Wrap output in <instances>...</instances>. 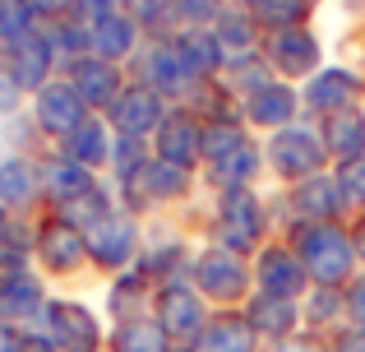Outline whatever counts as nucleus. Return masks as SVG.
I'll use <instances>...</instances> for the list:
<instances>
[{
    "label": "nucleus",
    "mask_w": 365,
    "mask_h": 352,
    "mask_svg": "<svg viewBox=\"0 0 365 352\" xmlns=\"http://www.w3.org/2000/svg\"><path fill=\"white\" fill-rule=\"evenodd\" d=\"M88 255H93V269L102 273H125L134 269V260H139L143 251V227H139V213H130V208H116V213H107L98 227H88Z\"/></svg>",
    "instance_id": "nucleus-9"
},
{
    "label": "nucleus",
    "mask_w": 365,
    "mask_h": 352,
    "mask_svg": "<svg viewBox=\"0 0 365 352\" xmlns=\"http://www.w3.org/2000/svg\"><path fill=\"white\" fill-rule=\"evenodd\" d=\"M222 5H236V9H250V14H259L268 0H222Z\"/></svg>",
    "instance_id": "nucleus-48"
},
{
    "label": "nucleus",
    "mask_w": 365,
    "mask_h": 352,
    "mask_svg": "<svg viewBox=\"0 0 365 352\" xmlns=\"http://www.w3.org/2000/svg\"><path fill=\"white\" fill-rule=\"evenodd\" d=\"M130 79L158 89L171 107H180V102H185V93H190V84H195L185 74V65H180L176 46H171L167 37H143L139 56H134V74H130Z\"/></svg>",
    "instance_id": "nucleus-17"
},
{
    "label": "nucleus",
    "mask_w": 365,
    "mask_h": 352,
    "mask_svg": "<svg viewBox=\"0 0 365 352\" xmlns=\"http://www.w3.org/2000/svg\"><path fill=\"white\" fill-rule=\"evenodd\" d=\"M153 306H158V283L143 278L139 269H125V273L111 278V288H107L111 325H139V320H153Z\"/></svg>",
    "instance_id": "nucleus-24"
},
{
    "label": "nucleus",
    "mask_w": 365,
    "mask_h": 352,
    "mask_svg": "<svg viewBox=\"0 0 365 352\" xmlns=\"http://www.w3.org/2000/svg\"><path fill=\"white\" fill-rule=\"evenodd\" d=\"M143 24L130 14V9H120V14H107V19H93L88 24V42H93V56H102V61H134L143 46Z\"/></svg>",
    "instance_id": "nucleus-26"
},
{
    "label": "nucleus",
    "mask_w": 365,
    "mask_h": 352,
    "mask_svg": "<svg viewBox=\"0 0 365 352\" xmlns=\"http://www.w3.org/2000/svg\"><path fill=\"white\" fill-rule=\"evenodd\" d=\"M241 121H245V130H282L292 121H301V93H296V84L264 79L255 89H245L241 93Z\"/></svg>",
    "instance_id": "nucleus-19"
},
{
    "label": "nucleus",
    "mask_w": 365,
    "mask_h": 352,
    "mask_svg": "<svg viewBox=\"0 0 365 352\" xmlns=\"http://www.w3.org/2000/svg\"><path fill=\"white\" fill-rule=\"evenodd\" d=\"M9 74L24 93L46 89L51 79H61V51H56L46 24H37L33 33H24L14 46H9Z\"/></svg>",
    "instance_id": "nucleus-20"
},
{
    "label": "nucleus",
    "mask_w": 365,
    "mask_h": 352,
    "mask_svg": "<svg viewBox=\"0 0 365 352\" xmlns=\"http://www.w3.org/2000/svg\"><path fill=\"white\" fill-rule=\"evenodd\" d=\"M111 149H116V130H111V121L107 116H88L61 144V154L74 158L79 167H88V172H102V167H111Z\"/></svg>",
    "instance_id": "nucleus-32"
},
{
    "label": "nucleus",
    "mask_w": 365,
    "mask_h": 352,
    "mask_svg": "<svg viewBox=\"0 0 365 352\" xmlns=\"http://www.w3.org/2000/svg\"><path fill=\"white\" fill-rule=\"evenodd\" d=\"M208 236H213V246H222V251H236V255H245V260H255L268 246V204L259 199V190L255 186L217 190Z\"/></svg>",
    "instance_id": "nucleus-2"
},
{
    "label": "nucleus",
    "mask_w": 365,
    "mask_h": 352,
    "mask_svg": "<svg viewBox=\"0 0 365 352\" xmlns=\"http://www.w3.org/2000/svg\"><path fill=\"white\" fill-rule=\"evenodd\" d=\"M245 320L255 325L259 343H277V338H292L305 329L301 301H277V297H259V292L245 301Z\"/></svg>",
    "instance_id": "nucleus-31"
},
{
    "label": "nucleus",
    "mask_w": 365,
    "mask_h": 352,
    "mask_svg": "<svg viewBox=\"0 0 365 352\" xmlns=\"http://www.w3.org/2000/svg\"><path fill=\"white\" fill-rule=\"evenodd\" d=\"M361 93H365V79L351 74L347 65H324L319 74H310L301 89V111L314 121L333 116V111H347V107H361Z\"/></svg>",
    "instance_id": "nucleus-18"
},
{
    "label": "nucleus",
    "mask_w": 365,
    "mask_h": 352,
    "mask_svg": "<svg viewBox=\"0 0 365 352\" xmlns=\"http://www.w3.org/2000/svg\"><path fill=\"white\" fill-rule=\"evenodd\" d=\"M19 102H24V89L14 84V74H0V116H14L19 111Z\"/></svg>",
    "instance_id": "nucleus-44"
},
{
    "label": "nucleus",
    "mask_w": 365,
    "mask_h": 352,
    "mask_svg": "<svg viewBox=\"0 0 365 352\" xmlns=\"http://www.w3.org/2000/svg\"><path fill=\"white\" fill-rule=\"evenodd\" d=\"M319 9V0H268L264 9H259V24H264V33L268 28H292V24H310V14Z\"/></svg>",
    "instance_id": "nucleus-38"
},
{
    "label": "nucleus",
    "mask_w": 365,
    "mask_h": 352,
    "mask_svg": "<svg viewBox=\"0 0 365 352\" xmlns=\"http://www.w3.org/2000/svg\"><path fill=\"white\" fill-rule=\"evenodd\" d=\"M5 218H9V213H5V208H0V223H5Z\"/></svg>",
    "instance_id": "nucleus-51"
},
{
    "label": "nucleus",
    "mask_w": 365,
    "mask_h": 352,
    "mask_svg": "<svg viewBox=\"0 0 365 352\" xmlns=\"http://www.w3.org/2000/svg\"><path fill=\"white\" fill-rule=\"evenodd\" d=\"M342 301H347V325L351 329H365V269L347 283V288H342Z\"/></svg>",
    "instance_id": "nucleus-43"
},
{
    "label": "nucleus",
    "mask_w": 365,
    "mask_h": 352,
    "mask_svg": "<svg viewBox=\"0 0 365 352\" xmlns=\"http://www.w3.org/2000/svg\"><path fill=\"white\" fill-rule=\"evenodd\" d=\"M37 176H42V204L46 208H65L74 195H83V190L98 181V172L79 167L74 158H65L61 149H51V154L37 158Z\"/></svg>",
    "instance_id": "nucleus-27"
},
{
    "label": "nucleus",
    "mask_w": 365,
    "mask_h": 352,
    "mask_svg": "<svg viewBox=\"0 0 365 352\" xmlns=\"http://www.w3.org/2000/svg\"><path fill=\"white\" fill-rule=\"evenodd\" d=\"M195 186V172L185 167H171L162 158H148L134 176L116 181V199L130 213H148V208H162V204H180Z\"/></svg>",
    "instance_id": "nucleus-5"
},
{
    "label": "nucleus",
    "mask_w": 365,
    "mask_h": 352,
    "mask_svg": "<svg viewBox=\"0 0 365 352\" xmlns=\"http://www.w3.org/2000/svg\"><path fill=\"white\" fill-rule=\"evenodd\" d=\"M333 352H365V329H338L333 334Z\"/></svg>",
    "instance_id": "nucleus-45"
},
{
    "label": "nucleus",
    "mask_w": 365,
    "mask_h": 352,
    "mask_svg": "<svg viewBox=\"0 0 365 352\" xmlns=\"http://www.w3.org/2000/svg\"><path fill=\"white\" fill-rule=\"evenodd\" d=\"M301 316L310 334L333 338L338 329H347V301H342V288H310L301 301Z\"/></svg>",
    "instance_id": "nucleus-34"
},
{
    "label": "nucleus",
    "mask_w": 365,
    "mask_h": 352,
    "mask_svg": "<svg viewBox=\"0 0 365 352\" xmlns=\"http://www.w3.org/2000/svg\"><path fill=\"white\" fill-rule=\"evenodd\" d=\"M28 116H33V130H37V135L51 139V144L61 149L65 139H70L74 130H79L83 121L93 116V111H88V102H83L65 79H51L46 89L33 93V107H28Z\"/></svg>",
    "instance_id": "nucleus-12"
},
{
    "label": "nucleus",
    "mask_w": 365,
    "mask_h": 352,
    "mask_svg": "<svg viewBox=\"0 0 365 352\" xmlns=\"http://www.w3.org/2000/svg\"><path fill=\"white\" fill-rule=\"evenodd\" d=\"M190 246H185V236L180 232H143V251H139V260H134V269L143 273V278H153V283H171V278H185L190 273Z\"/></svg>",
    "instance_id": "nucleus-25"
},
{
    "label": "nucleus",
    "mask_w": 365,
    "mask_h": 352,
    "mask_svg": "<svg viewBox=\"0 0 365 352\" xmlns=\"http://www.w3.org/2000/svg\"><path fill=\"white\" fill-rule=\"evenodd\" d=\"M61 79L88 102L93 116H107L116 107V98L125 93V84H130V70L116 61H102V56H79V61H70L61 70Z\"/></svg>",
    "instance_id": "nucleus-13"
},
{
    "label": "nucleus",
    "mask_w": 365,
    "mask_h": 352,
    "mask_svg": "<svg viewBox=\"0 0 365 352\" xmlns=\"http://www.w3.org/2000/svg\"><path fill=\"white\" fill-rule=\"evenodd\" d=\"M347 9H351V14H361V19H365V0H347Z\"/></svg>",
    "instance_id": "nucleus-49"
},
{
    "label": "nucleus",
    "mask_w": 365,
    "mask_h": 352,
    "mask_svg": "<svg viewBox=\"0 0 365 352\" xmlns=\"http://www.w3.org/2000/svg\"><path fill=\"white\" fill-rule=\"evenodd\" d=\"M287 213H292V223H347L351 204L342 195L338 176L324 172L301 181V186H287Z\"/></svg>",
    "instance_id": "nucleus-21"
},
{
    "label": "nucleus",
    "mask_w": 365,
    "mask_h": 352,
    "mask_svg": "<svg viewBox=\"0 0 365 352\" xmlns=\"http://www.w3.org/2000/svg\"><path fill=\"white\" fill-rule=\"evenodd\" d=\"M0 352H24V329H14V325L0 320Z\"/></svg>",
    "instance_id": "nucleus-46"
},
{
    "label": "nucleus",
    "mask_w": 365,
    "mask_h": 352,
    "mask_svg": "<svg viewBox=\"0 0 365 352\" xmlns=\"http://www.w3.org/2000/svg\"><path fill=\"white\" fill-rule=\"evenodd\" d=\"M33 251H37V269L51 273V278H74L79 269H88V264H93L88 236H83L74 223H65L61 213H51V208L37 218Z\"/></svg>",
    "instance_id": "nucleus-7"
},
{
    "label": "nucleus",
    "mask_w": 365,
    "mask_h": 352,
    "mask_svg": "<svg viewBox=\"0 0 365 352\" xmlns=\"http://www.w3.org/2000/svg\"><path fill=\"white\" fill-rule=\"evenodd\" d=\"M361 218H365V213H361Z\"/></svg>",
    "instance_id": "nucleus-53"
},
{
    "label": "nucleus",
    "mask_w": 365,
    "mask_h": 352,
    "mask_svg": "<svg viewBox=\"0 0 365 352\" xmlns=\"http://www.w3.org/2000/svg\"><path fill=\"white\" fill-rule=\"evenodd\" d=\"M37 199H42L37 158H28V154H5V158H0V208H5L9 218H33Z\"/></svg>",
    "instance_id": "nucleus-23"
},
{
    "label": "nucleus",
    "mask_w": 365,
    "mask_h": 352,
    "mask_svg": "<svg viewBox=\"0 0 365 352\" xmlns=\"http://www.w3.org/2000/svg\"><path fill=\"white\" fill-rule=\"evenodd\" d=\"M185 352H264V343H259L255 325L245 320V311H213L204 334Z\"/></svg>",
    "instance_id": "nucleus-28"
},
{
    "label": "nucleus",
    "mask_w": 365,
    "mask_h": 352,
    "mask_svg": "<svg viewBox=\"0 0 365 352\" xmlns=\"http://www.w3.org/2000/svg\"><path fill=\"white\" fill-rule=\"evenodd\" d=\"M264 352H333V338H324V334H310V329H301V334H292V338H277V343H264Z\"/></svg>",
    "instance_id": "nucleus-42"
},
{
    "label": "nucleus",
    "mask_w": 365,
    "mask_h": 352,
    "mask_svg": "<svg viewBox=\"0 0 365 352\" xmlns=\"http://www.w3.org/2000/svg\"><path fill=\"white\" fill-rule=\"evenodd\" d=\"M351 241H356V260H361V269H365V218L356 213V223H351Z\"/></svg>",
    "instance_id": "nucleus-47"
},
{
    "label": "nucleus",
    "mask_w": 365,
    "mask_h": 352,
    "mask_svg": "<svg viewBox=\"0 0 365 352\" xmlns=\"http://www.w3.org/2000/svg\"><path fill=\"white\" fill-rule=\"evenodd\" d=\"M167 111H171V102L162 98L158 89L130 79L125 93L116 98V107L107 111V121H111V130H116V139H139V144H148V139L158 135V126L167 121Z\"/></svg>",
    "instance_id": "nucleus-14"
},
{
    "label": "nucleus",
    "mask_w": 365,
    "mask_h": 352,
    "mask_svg": "<svg viewBox=\"0 0 365 352\" xmlns=\"http://www.w3.org/2000/svg\"><path fill=\"white\" fill-rule=\"evenodd\" d=\"M153 320L167 329V338L176 348H190L199 334H204V325L213 320V306L199 297V288L190 283V273H185V278L158 283V306H153Z\"/></svg>",
    "instance_id": "nucleus-6"
},
{
    "label": "nucleus",
    "mask_w": 365,
    "mask_h": 352,
    "mask_svg": "<svg viewBox=\"0 0 365 352\" xmlns=\"http://www.w3.org/2000/svg\"><path fill=\"white\" fill-rule=\"evenodd\" d=\"M46 288L37 278V269L24 273H0V320L14 329H37L46 316Z\"/></svg>",
    "instance_id": "nucleus-22"
},
{
    "label": "nucleus",
    "mask_w": 365,
    "mask_h": 352,
    "mask_svg": "<svg viewBox=\"0 0 365 352\" xmlns=\"http://www.w3.org/2000/svg\"><path fill=\"white\" fill-rule=\"evenodd\" d=\"M107 352H176V343L167 338L158 320H139V325H111Z\"/></svg>",
    "instance_id": "nucleus-36"
},
{
    "label": "nucleus",
    "mask_w": 365,
    "mask_h": 352,
    "mask_svg": "<svg viewBox=\"0 0 365 352\" xmlns=\"http://www.w3.org/2000/svg\"><path fill=\"white\" fill-rule=\"evenodd\" d=\"M37 329H42L61 352H107V329H102V320L93 316L83 301L51 297Z\"/></svg>",
    "instance_id": "nucleus-10"
},
{
    "label": "nucleus",
    "mask_w": 365,
    "mask_h": 352,
    "mask_svg": "<svg viewBox=\"0 0 365 352\" xmlns=\"http://www.w3.org/2000/svg\"><path fill=\"white\" fill-rule=\"evenodd\" d=\"M319 37H314L310 24H292V28H268L264 33V65L273 79L296 84V79H310V74L324 70L319 61Z\"/></svg>",
    "instance_id": "nucleus-8"
},
{
    "label": "nucleus",
    "mask_w": 365,
    "mask_h": 352,
    "mask_svg": "<svg viewBox=\"0 0 365 352\" xmlns=\"http://www.w3.org/2000/svg\"><path fill=\"white\" fill-rule=\"evenodd\" d=\"M338 186H342V195H347V204L356 208V213H365V158L361 163H347V167H338Z\"/></svg>",
    "instance_id": "nucleus-41"
},
{
    "label": "nucleus",
    "mask_w": 365,
    "mask_h": 352,
    "mask_svg": "<svg viewBox=\"0 0 365 352\" xmlns=\"http://www.w3.org/2000/svg\"><path fill=\"white\" fill-rule=\"evenodd\" d=\"M171 46H176L180 65H185L190 79H222L227 74V61H222V46H217L213 28H180V33L167 37Z\"/></svg>",
    "instance_id": "nucleus-29"
},
{
    "label": "nucleus",
    "mask_w": 365,
    "mask_h": 352,
    "mask_svg": "<svg viewBox=\"0 0 365 352\" xmlns=\"http://www.w3.org/2000/svg\"><path fill=\"white\" fill-rule=\"evenodd\" d=\"M120 9H130V0H65V19H83V24L120 14Z\"/></svg>",
    "instance_id": "nucleus-40"
},
{
    "label": "nucleus",
    "mask_w": 365,
    "mask_h": 352,
    "mask_svg": "<svg viewBox=\"0 0 365 352\" xmlns=\"http://www.w3.org/2000/svg\"><path fill=\"white\" fill-rule=\"evenodd\" d=\"M148 144H139V139H116V149H111V186L125 176H134L143 163H148Z\"/></svg>",
    "instance_id": "nucleus-39"
},
{
    "label": "nucleus",
    "mask_w": 365,
    "mask_h": 352,
    "mask_svg": "<svg viewBox=\"0 0 365 352\" xmlns=\"http://www.w3.org/2000/svg\"><path fill=\"white\" fill-rule=\"evenodd\" d=\"M190 283L199 288V297L213 311H245V301L255 297L250 260L236 255V251H222V246H213V241L190 260Z\"/></svg>",
    "instance_id": "nucleus-3"
},
{
    "label": "nucleus",
    "mask_w": 365,
    "mask_h": 352,
    "mask_svg": "<svg viewBox=\"0 0 365 352\" xmlns=\"http://www.w3.org/2000/svg\"><path fill=\"white\" fill-rule=\"evenodd\" d=\"M361 51H365V42H361Z\"/></svg>",
    "instance_id": "nucleus-52"
},
{
    "label": "nucleus",
    "mask_w": 365,
    "mask_h": 352,
    "mask_svg": "<svg viewBox=\"0 0 365 352\" xmlns=\"http://www.w3.org/2000/svg\"><path fill=\"white\" fill-rule=\"evenodd\" d=\"M319 135H324V149H329L333 172L347 167V163H361L365 158V111L361 107L333 111V116L319 121Z\"/></svg>",
    "instance_id": "nucleus-30"
},
{
    "label": "nucleus",
    "mask_w": 365,
    "mask_h": 352,
    "mask_svg": "<svg viewBox=\"0 0 365 352\" xmlns=\"http://www.w3.org/2000/svg\"><path fill=\"white\" fill-rule=\"evenodd\" d=\"M264 163L273 176H282L287 186H301L310 176H324L329 172V149H324V135H319V121H292V126L273 130L264 144Z\"/></svg>",
    "instance_id": "nucleus-4"
},
{
    "label": "nucleus",
    "mask_w": 365,
    "mask_h": 352,
    "mask_svg": "<svg viewBox=\"0 0 365 352\" xmlns=\"http://www.w3.org/2000/svg\"><path fill=\"white\" fill-rule=\"evenodd\" d=\"M37 24H46L42 9H37V0H0V46H14L24 33H33Z\"/></svg>",
    "instance_id": "nucleus-37"
},
{
    "label": "nucleus",
    "mask_w": 365,
    "mask_h": 352,
    "mask_svg": "<svg viewBox=\"0 0 365 352\" xmlns=\"http://www.w3.org/2000/svg\"><path fill=\"white\" fill-rule=\"evenodd\" d=\"M33 236H37L33 218H5V223H0V273L33 269V260H37Z\"/></svg>",
    "instance_id": "nucleus-35"
},
{
    "label": "nucleus",
    "mask_w": 365,
    "mask_h": 352,
    "mask_svg": "<svg viewBox=\"0 0 365 352\" xmlns=\"http://www.w3.org/2000/svg\"><path fill=\"white\" fill-rule=\"evenodd\" d=\"M116 208H120V199H116V186H107V181L98 176L88 190H83V195H74L65 208H51V213H61L65 223H74L79 232H88V227H98L102 218H107V213H116Z\"/></svg>",
    "instance_id": "nucleus-33"
},
{
    "label": "nucleus",
    "mask_w": 365,
    "mask_h": 352,
    "mask_svg": "<svg viewBox=\"0 0 365 352\" xmlns=\"http://www.w3.org/2000/svg\"><path fill=\"white\" fill-rule=\"evenodd\" d=\"M213 37L222 46V61H227V74H241L250 65L264 61V24H259L250 9H236V5H222L213 19ZM222 74V79H227Z\"/></svg>",
    "instance_id": "nucleus-15"
},
{
    "label": "nucleus",
    "mask_w": 365,
    "mask_h": 352,
    "mask_svg": "<svg viewBox=\"0 0 365 352\" xmlns=\"http://www.w3.org/2000/svg\"><path fill=\"white\" fill-rule=\"evenodd\" d=\"M204 130H208L204 116H195L190 107H171L167 121L158 126V135H153V158L185 167V172L204 167Z\"/></svg>",
    "instance_id": "nucleus-16"
},
{
    "label": "nucleus",
    "mask_w": 365,
    "mask_h": 352,
    "mask_svg": "<svg viewBox=\"0 0 365 352\" xmlns=\"http://www.w3.org/2000/svg\"><path fill=\"white\" fill-rule=\"evenodd\" d=\"M287 246L301 255L310 288H347L361 273L351 223H292L287 227Z\"/></svg>",
    "instance_id": "nucleus-1"
},
{
    "label": "nucleus",
    "mask_w": 365,
    "mask_h": 352,
    "mask_svg": "<svg viewBox=\"0 0 365 352\" xmlns=\"http://www.w3.org/2000/svg\"><path fill=\"white\" fill-rule=\"evenodd\" d=\"M250 273H255V292L259 297H277V301H305L310 292V273H305L301 255L282 241H268L264 251L250 260Z\"/></svg>",
    "instance_id": "nucleus-11"
},
{
    "label": "nucleus",
    "mask_w": 365,
    "mask_h": 352,
    "mask_svg": "<svg viewBox=\"0 0 365 352\" xmlns=\"http://www.w3.org/2000/svg\"><path fill=\"white\" fill-rule=\"evenodd\" d=\"M9 70V51H5V46H0V74H5Z\"/></svg>",
    "instance_id": "nucleus-50"
}]
</instances>
